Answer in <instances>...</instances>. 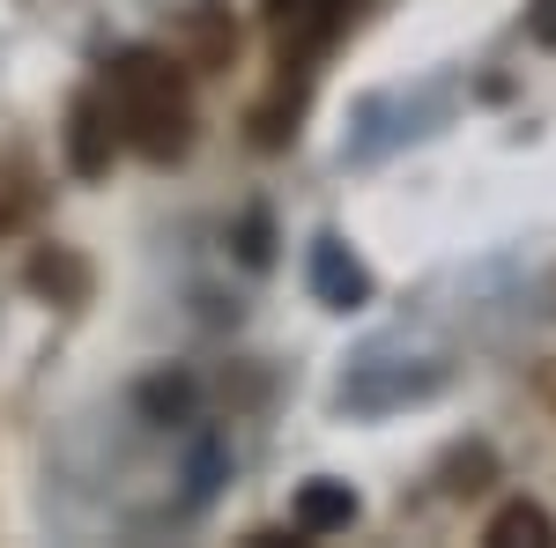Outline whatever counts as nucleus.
I'll list each match as a JSON object with an SVG mask.
<instances>
[{
    "label": "nucleus",
    "instance_id": "7",
    "mask_svg": "<svg viewBox=\"0 0 556 548\" xmlns=\"http://www.w3.org/2000/svg\"><path fill=\"white\" fill-rule=\"evenodd\" d=\"M319 290L334 296V304H356L364 296V275L342 259V245H319Z\"/></svg>",
    "mask_w": 556,
    "mask_h": 548
},
{
    "label": "nucleus",
    "instance_id": "1",
    "mask_svg": "<svg viewBox=\"0 0 556 548\" xmlns=\"http://www.w3.org/2000/svg\"><path fill=\"white\" fill-rule=\"evenodd\" d=\"M104 104L119 119V141L149 164H178L193 149V82L186 60L156 52V44H127L104 75Z\"/></svg>",
    "mask_w": 556,
    "mask_h": 548
},
{
    "label": "nucleus",
    "instance_id": "9",
    "mask_svg": "<svg viewBox=\"0 0 556 548\" xmlns=\"http://www.w3.org/2000/svg\"><path fill=\"white\" fill-rule=\"evenodd\" d=\"M534 38L556 44V0H534Z\"/></svg>",
    "mask_w": 556,
    "mask_h": 548
},
{
    "label": "nucleus",
    "instance_id": "6",
    "mask_svg": "<svg viewBox=\"0 0 556 548\" xmlns=\"http://www.w3.org/2000/svg\"><path fill=\"white\" fill-rule=\"evenodd\" d=\"M482 541H490V548H556V519L542 505L519 497V505H505L490 526H482Z\"/></svg>",
    "mask_w": 556,
    "mask_h": 548
},
{
    "label": "nucleus",
    "instance_id": "4",
    "mask_svg": "<svg viewBox=\"0 0 556 548\" xmlns=\"http://www.w3.org/2000/svg\"><path fill=\"white\" fill-rule=\"evenodd\" d=\"M230 52H238V30H230V15L201 0L193 15H186V44H178V60L186 67H230Z\"/></svg>",
    "mask_w": 556,
    "mask_h": 548
},
{
    "label": "nucleus",
    "instance_id": "3",
    "mask_svg": "<svg viewBox=\"0 0 556 548\" xmlns=\"http://www.w3.org/2000/svg\"><path fill=\"white\" fill-rule=\"evenodd\" d=\"M112 156H119V119H112V104L97 89H83L67 104V164L83 170V178H104Z\"/></svg>",
    "mask_w": 556,
    "mask_h": 548
},
{
    "label": "nucleus",
    "instance_id": "8",
    "mask_svg": "<svg viewBox=\"0 0 556 548\" xmlns=\"http://www.w3.org/2000/svg\"><path fill=\"white\" fill-rule=\"evenodd\" d=\"M38 208V193H30V170H8L0 178V230H15L23 215Z\"/></svg>",
    "mask_w": 556,
    "mask_h": 548
},
{
    "label": "nucleus",
    "instance_id": "5",
    "mask_svg": "<svg viewBox=\"0 0 556 548\" xmlns=\"http://www.w3.org/2000/svg\"><path fill=\"white\" fill-rule=\"evenodd\" d=\"M342 526H356V497H349L342 482H304L298 489V534L304 541H327Z\"/></svg>",
    "mask_w": 556,
    "mask_h": 548
},
{
    "label": "nucleus",
    "instance_id": "2",
    "mask_svg": "<svg viewBox=\"0 0 556 548\" xmlns=\"http://www.w3.org/2000/svg\"><path fill=\"white\" fill-rule=\"evenodd\" d=\"M356 8H364V0H260V15H267L275 44H282V60H312V52H327V44L349 30Z\"/></svg>",
    "mask_w": 556,
    "mask_h": 548
}]
</instances>
